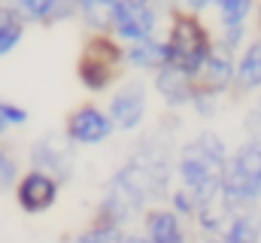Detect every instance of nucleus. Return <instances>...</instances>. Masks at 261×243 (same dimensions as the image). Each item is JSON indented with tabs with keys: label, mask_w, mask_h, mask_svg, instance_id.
Here are the masks:
<instances>
[{
	"label": "nucleus",
	"mask_w": 261,
	"mask_h": 243,
	"mask_svg": "<svg viewBox=\"0 0 261 243\" xmlns=\"http://www.w3.org/2000/svg\"><path fill=\"white\" fill-rule=\"evenodd\" d=\"M64 3H70V6H73V9H79V6H82V3H85V0H64Z\"/></svg>",
	"instance_id": "7c9ffc66"
},
{
	"label": "nucleus",
	"mask_w": 261,
	"mask_h": 243,
	"mask_svg": "<svg viewBox=\"0 0 261 243\" xmlns=\"http://www.w3.org/2000/svg\"><path fill=\"white\" fill-rule=\"evenodd\" d=\"M152 91L161 98V104L167 110L176 113V110L192 104V98L197 91V79L189 70L176 67V64H164L158 73H152Z\"/></svg>",
	"instance_id": "9d476101"
},
{
	"label": "nucleus",
	"mask_w": 261,
	"mask_h": 243,
	"mask_svg": "<svg viewBox=\"0 0 261 243\" xmlns=\"http://www.w3.org/2000/svg\"><path fill=\"white\" fill-rule=\"evenodd\" d=\"M167 207L179 216V219H186V222H195L197 216V198L189 191V188H182V185H173L170 188V195H167Z\"/></svg>",
	"instance_id": "4be33fe9"
},
{
	"label": "nucleus",
	"mask_w": 261,
	"mask_h": 243,
	"mask_svg": "<svg viewBox=\"0 0 261 243\" xmlns=\"http://www.w3.org/2000/svg\"><path fill=\"white\" fill-rule=\"evenodd\" d=\"M164 43H167V55L170 64L189 70L197 79L203 61L213 49V31L206 28L203 15H192L182 9H173L167 15V28H164Z\"/></svg>",
	"instance_id": "7ed1b4c3"
},
{
	"label": "nucleus",
	"mask_w": 261,
	"mask_h": 243,
	"mask_svg": "<svg viewBox=\"0 0 261 243\" xmlns=\"http://www.w3.org/2000/svg\"><path fill=\"white\" fill-rule=\"evenodd\" d=\"M128 234V228H119V225H107V222H91L88 228H82L79 234H73L70 243H122Z\"/></svg>",
	"instance_id": "412c9836"
},
{
	"label": "nucleus",
	"mask_w": 261,
	"mask_h": 243,
	"mask_svg": "<svg viewBox=\"0 0 261 243\" xmlns=\"http://www.w3.org/2000/svg\"><path fill=\"white\" fill-rule=\"evenodd\" d=\"M28 167L52 174L61 185L73 180V174H76V146L70 143L64 128L61 131H46V134H40L31 143V149H28Z\"/></svg>",
	"instance_id": "423d86ee"
},
{
	"label": "nucleus",
	"mask_w": 261,
	"mask_h": 243,
	"mask_svg": "<svg viewBox=\"0 0 261 243\" xmlns=\"http://www.w3.org/2000/svg\"><path fill=\"white\" fill-rule=\"evenodd\" d=\"M213 40H216L222 49L240 55V52L246 49V43H249V25H246V28H219V31L213 34Z\"/></svg>",
	"instance_id": "b1692460"
},
{
	"label": "nucleus",
	"mask_w": 261,
	"mask_h": 243,
	"mask_svg": "<svg viewBox=\"0 0 261 243\" xmlns=\"http://www.w3.org/2000/svg\"><path fill=\"white\" fill-rule=\"evenodd\" d=\"M107 113L116 134H137L149 116V85L143 79H122L107 98Z\"/></svg>",
	"instance_id": "0eeeda50"
},
{
	"label": "nucleus",
	"mask_w": 261,
	"mask_h": 243,
	"mask_svg": "<svg viewBox=\"0 0 261 243\" xmlns=\"http://www.w3.org/2000/svg\"><path fill=\"white\" fill-rule=\"evenodd\" d=\"M255 6L258 0H216L213 12L219 28H246L255 18Z\"/></svg>",
	"instance_id": "aec40b11"
},
{
	"label": "nucleus",
	"mask_w": 261,
	"mask_h": 243,
	"mask_svg": "<svg viewBox=\"0 0 261 243\" xmlns=\"http://www.w3.org/2000/svg\"><path fill=\"white\" fill-rule=\"evenodd\" d=\"M119 0H85L76 9V21L85 28V34H113Z\"/></svg>",
	"instance_id": "f3484780"
},
{
	"label": "nucleus",
	"mask_w": 261,
	"mask_h": 243,
	"mask_svg": "<svg viewBox=\"0 0 261 243\" xmlns=\"http://www.w3.org/2000/svg\"><path fill=\"white\" fill-rule=\"evenodd\" d=\"M12 198H15V204H18L21 213L43 216V213L55 210V204L61 198V182L55 180L52 174H46V171L28 167V171H21V177L15 182Z\"/></svg>",
	"instance_id": "1a4fd4ad"
},
{
	"label": "nucleus",
	"mask_w": 261,
	"mask_h": 243,
	"mask_svg": "<svg viewBox=\"0 0 261 243\" xmlns=\"http://www.w3.org/2000/svg\"><path fill=\"white\" fill-rule=\"evenodd\" d=\"M222 198L234 210L261 204V134L246 137L231 152L222 177Z\"/></svg>",
	"instance_id": "20e7f679"
},
{
	"label": "nucleus",
	"mask_w": 261,
	"mask_h": 243,
	"mask_svg": "<svg viewBox=\"0 0 261 243\" xmlns=\"http://www.w3.org/2000/svg\"><path fill=\"white\" fill-rule=\"evenodd\" d=\"M222 101H225V94H216V91H206V88H200L197 85L195 98H192V113L200 116V119H213V116H219L222 113Z\"/></svg>",
	"instance_id": "5701e85b"
},
{
	"label": "nucleus",
	"mask_w": 261,
	"mask_h": 243,
	"mask_svg": "<svg viewBox=\"0 0 261 243\" xmlns=\"http://www.w3.org/2000/svg\"><path fill=\"white\" fill-rule=\"evenodd\" d=\"M222 240L225 243H261V204L237 210L231 216Z\"/></svg>",
	"instance_id": "a211bd4d"
},
{
	"label": "nucleus",
	"mask_w": 261,
	"mask_h": 243,
	"mask_svg": "<svg viewBox=\"0 0 261 243\" xmlns=\"http://www.w3.org/2000/svg\"><path fill=\"white\" fill-rule=\"evenodd\" d=\"M164 64H170L167 55V43H164V34L158 37H146V40H137L125 46V67L134 73H158Z\"/></svg>",
	"instance_id": "ddd939ff"
},
{
	"label": "nucleus",
	"mask_w": 261,
	"mask_h": 243,
	"mask_svg": "<svg viewBox=\"0 0 261 243\" xmlns=\"http://www.w3.org/2000/svg\"><path fill=\"white\" fill-rule=\"evenodd\" d=\"M261 88V34L246 43V49L237 55V76H234V94H252Z\"/></svg>",
	"instance_id": "dca6fc26"
},
{
	"label": "nucleus",
	"mask_w": 261,
	"mask_h": 243,
	"mask_svg": "<svg viewBox=\"0 0 261 243\" xmlns=\"http://www.w3.org/2000/svg\"><path fill=\"white\" fill-rule=\"evenodd\" d=\"M94 219H97V222H107V225L125 228L134 219H143V210L130 201L128 195H122L119 188H113V185L107 182V185H103V195H100V201H97Z\"/></svg>",
	"instance_id": "2eb2a0df"
},
{
	"label": "nucleus",
	"mask_w": 261,
	"mask_h": 243,
	"mask_svg": "<svg viewBox=\"0 0 261 243\" xmlns=\"http://www.w3.org/2000/svg\"><path fill=\"white\" fill-rule=\"evenodd\" d=\"M246 131H249V137H258L261 134V88L255 91V104H252V110L246 113Z\"/></svg>",
	"instance_id": "bb28decb"
},
{
	"label": "nucleus",
	"mask_w": 261,
	"mask_h": 243,
	"mask_svg": "<svg viewBox=\"0 0 261 243\" xmlns=\"http://www.w3.org/2000/svg\"><path fill=\"white\" fill-rule=\"evenodd\" d=\"M122 243H149V237H146L143 231H128V234H125V240H122Z\"/></svg>",
	"instance_id": "cd10ccee"
},
{
	"label": "nucleus",
	"mask_w": 261,
	"mask_h": 243,
	"mask_svg": "<svg viewBox=\"0 0 261 243\" xmlns=\"http://www.w3.org/2000/svg\"><path fill=\"white\" fill-rule=\"evenodd\" d=\"M143 234L149 237V243H192L189 237V222L179 219L167 204H155L143 213Z\"/></svg>",
	"instance_id": "f8f14e48"
},
{
	"label": "nucleus",
	"mask_w": 261,
	"mask_h": 243,
	"mask_svg": "<svg viewBox=\"0 0 261 243\" xmlns=\"http://www.w3.org/2000/svg\"><path fill=\"white\" fill-rule=\"evenodd\" d=\"M125 46L113 34H85L79 58H76V79L88 94H103L125 76Z\"/></svg>",
	"instance_id": "f03ea898"
},
{
	"label": "nucleus",
	"mask_w": 261,
	"mask_h": 243,
	"mask_svg": "<svg viewBox=\"0 0 261 243\" xmlns=\"http://www.w3.org/2000/svg\"><path fill=\"white\" fill-rule=\"evenodd\" d=\"M228 158V143L216 131H197L176 149V182L195 195L197 204H206L222 195Z\"/></svg>",
	"instance_id": "f257e3e1"
},
{
	"label": "nucleus",
	"mask_w": 261,
	"mask_h": 243,
	"mask_svg": "<svg viewBox=\"0 0 261 243\" xmlns=\"http://www.w3.org/2000/svg\"><path fill=\"white\" fill-rule=\"evenodd\" d=\"M200 243H225V240H222V237H203Z\"/></svg>",
	"instance_id": "2f4dec72"
},
{
	"label": "nucleus",
	"mask_w": 261,
	"mask_h": 243,
	"mask_svg": "<svg viewBox=\"0 0 261 243\" xmlns=\"http://www.w3.org/2000/svg\"><path fill=\"white\" fill-rule=\"evenodd\" d=\"M9 131H12V128H9V125H6V121L0 119V143H3V137H6V134H9Z\"/></svg>",
	"instance_id": "c85d7f7f"
},
{
	"label": "nucleus",
	"mask_w": 261,
	"mask_h": 243,
	"mask_svg": "<svg viewBox=\"0 0 261 243\" xmlns=\"http://www.w3.org/2000/svg\"><path fill=\"white\" fill-rule=\"evenodd\" d=\"M24 31H28V25H24L21 15L15 12L12 0H0V58L12 55V52L21 46Z\"/></svg>",
	"instance_id": "6ab92c4d"
},
{
	"label": "nucleus",
	"mask_w": 261,
	"mask_h": 243,
	"mask_svg": "<svg viewBox=\"0 0 261 243\" xmlns=\"http://www.w3.org/2000/svg\"><path fill=\"white\" fill-rule=\"evenodd\" d=\"M64 134L76 149H94V146H103L116 137V125L110 119L107 107L88 101V104H79L76 110L67 113Z\"/></svg>",
	"instance_id": "6e6552de"
},
{
	"label": "nucleus",
	"mask_w": 261,
	"mask_h": 243,
	"mask_svg": "<svg viewBox=\"0 0 261 243\" xmlns=\"http://www.w3.org/2000/svg\"><path fill=\"white\" fill-rule=\"evenodd\" d=\"M234 76H237V55L222 49L213 40V49H210V55L203 61L200 73H197V85L228 98V94H234Z\"/></svg>",
	"instance_id": "9b49d317"
},
{
	"label": "nucleus",
	"mask_w": 261,
	"mask_h": 243,
	"mask_svg": "<svg viewBox=\"0 0 261 243\" xmlns=\"http://www.w3.org/2000/svg\"><path fill=\"white\" fill-rule=\"evenodd\" d=\"M12 6L24 25L52 28V25H64V21L76 18V9L64 0H12Z\"/></svg>",
	"instance_id": "4468645a"
},
{
	"label": "nucleus",
	"mask_w": 261,
	"mask_h": 243,
	"mask_svg": "<svg viewBox=\"0 0 261 243\" xmlns=\"http://www.w3.org/2000/svg\"><path fill=\"white\" fill-rule=\"evenodd\" d=\"M167 15H170V9L161 0H119L113 37L122 46L146 40V37H158L161 25H167Z\"/></svg>",
	"instance_id": "39448f33"
},
{
	"label": "nucleus",
	"mask_w": 261,
	"mask_h": 243,
	"mask_svg": "<svg viewBox=\"0 0 261 243\" xmlns=\"http://www.w3.org/2000/svg\"><path fill=\"white\" fill-rule=\"evenodd\" d=\"M0 119L6 121L9 128H24V125L31 121V113H28L21 104H15V101L0 98Z\"/></svg>",
	"instance_id": "a878e982"
},
{
	"label": "nucleus",
	"mask_w": 261,
	"mask_h": 243,
	"mask_svg": "<svg viewBox=\"0 0 261 243\" xmlns=\"http://www.w3.org/2000/svg\"><path fill=\"white\" fill-rule=\"evenodd\" d=\"M18 177H21L18 158L12 155V149H6V146L0 143V191H12L15 182H18Z\"/></svg>",
	"instance_id": "393cba45"
},
{
	"label": "nucleus",
	"mask_w": 261,
	"mask_h": 243,
	"mask_svg": "<svg viewBox=\"0 0 261 243\" xmlns=\"http://www.w3.org/2000/svg\"><path fill=\"white\" fill-rule=\"evenodd\" d=\"M255 28H258V34H261V0H258V6H255Z\"/></svg>",
	"instance_id": "c756f323"
}]
</instances>
